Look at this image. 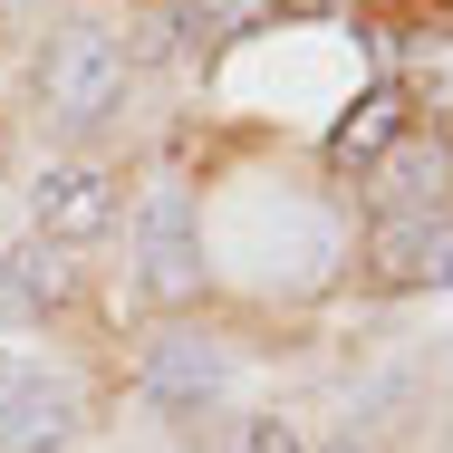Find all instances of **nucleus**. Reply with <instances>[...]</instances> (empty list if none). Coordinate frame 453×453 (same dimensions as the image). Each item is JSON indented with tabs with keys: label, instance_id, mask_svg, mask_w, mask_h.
Segmentation results:
<instances>
[{
	"label": "nucleus",
	"instance_id": "obj_4",
	"mask_svg": "<svg viewBox=\"0 0 453 453\" xmlns=\"http://www.w3.org/2000/svg\"><path fill=\"white\" fill-rule=\"evenodd\" d=\"M88 434V395L39 357H0V453H68Z\"/></svg>",
	"mask_w": 453,
	"mask_h": 453
},
{
	"label": "nucleus",
	"instance_id": "obj_6",
	"mask_svg": "<svg viewBox=\"0 0 453 453\" xmlns=\"http://www.w3.org/2000/svg\"><path fill=\"white\" fill-rule=\"evenodd\" d=\"M357 203H366V222H395V212H453V135H434V126L395 135V145L357 174Z\"/></svg>",
	"mask_w": 453,
	"mask_h": 453
},
{
	"label": "nucleus",
	"instance_id": "obj_15",
	"mask_svg": "<svg viewBox=\"0 0 453 453\" xmlns=\"http://www.w3.org/2000/svg\"><path fill=\"white\" fill-rule=\"evenodd\" d=\"M319 453H357V444H319Z\"/></svg>",
	"mask_w": 453,
	"mask_h": 453
},
{
	"label": "nucleus",
	"instance_id": "obj_11",
	"mask_svg": "<svg viewBox=\"0 0 453 453\" xmlns=\"http://www.w3.org/2000/svg\"><path fill=\"white\" fill-rule=\"evenodd\" d=\"M271 10H280V0H174L165 29H174V49L212 58V49H242L251 29H271Z\"/></svg>",
	"mask_w": 453,
	"mask_h": 453
},
{
	"label": "nucleus",
	"instance_id": "obj_12",
	"mask_svg": "<svg viewBox=\"0 0 453 453\" xmlns=\"http://www.w3.org/2000/svg\"><path fill=\"white\" fill-rule=\"evenodd\" d=\"M222 453H319V444H309L289 415H232V425H222Z\"/></svg>",
	"mask_w": 453,
	"mask_h": 453
},
{
	"label": "nucleus",
	"instance_id": "obj_14",
	"mask_svg": "<svg viewBox=\"0 0 453 453\" xmlns=\"http://www.w3.org/2000/svg\"><path fill=\"white\" fill-rule=\"evenodd\" d=\"M0 165H10V126H0Z\"/></svg>",
	"mask_w": 453,
	"mask_h": 453
},
{
	"label": "nucleus",
	"instance_id": "obj_5",
	"mask_svg": "<svg viewBox=\"0 0 453 453\" xmlns=\"http://www.w3.org/2000/svg\"><path fill=\"white\" fill-rule=\"evenodd\" d=\"M357 271H366V289H386V299L453 289V212H395V222H366Z\"/></svg>",
	"mask_w": 453,
	"mask_h": 453
},
{
	"label": "nucleus",
	"instance_id": "obj_13",
	"mask_svg": "<svg viewBox=\"0 0 453 453\" xmlns=\"http://www.w3.org/2000/svg\"><path fill=\"white\" fill-rule=\"evenodd\" d=\"M280 10H299V19H328V10H357V0H280Z\"/></svg>",
	"mask_w": 453,
	"mask_h": 453
},
{
	"label": "nucleus",
	"instance_id": "obj_2",
	"mask_svg": "<svg viewBox=\"0 0 453 453\" xmlns=\"http://www.w3.org/2000/svg\"><path fill=\"white\" fill-rule=\"evenodd\" d=\"M126 222V174L106 165V155H58L49 174L29 183V232L49 242V251H88V242H106Z\"/></svg>",
	"mask_w": 453,
	"mask_h": 453
},
{
	"label": "nucleus",
	"instance_id": "obj_1",
	"mask_svg": "<svg viewBox=\"0 0 453 453\" xmlns=\"http://www.w3.org/2000/svg\"><path fill=\"white\" fill-rule=\"evenodd\" d=\"M126 88H135V49H126L116 29L58 19V29L39 39V106H49V126L96 135L106 116H126Z\"/></svg>",
	"mask_w": 453,
	"mask_h": 453
},
{
	"label": "nucleus",
	"instance_id": "obj_10",
	"mask_svg": "<svg viewBox=\"0 0 453 453\" xmlns=\"http://www.w3.org/2000/svg\"><path fill=\"white\" fill-rule=\"evenodd\" d=\"M386 88L405 96L415 116H453V29H405L395 39V78Z\"/></svg>",
	"mask_w": 453,
	"mask_h": 453
},
{
	"label": "nucleus",
	"instance_id": "obj_3",
	"mask_svg": "<svg viewBox=\"0 0 453 453\" xmlns=\"http://www.w3.org/2000/svg\"><path fill=\"white\" fill-rule=\"evenodd\" d=\"M135 280L155 309H193L203 299V212L183 183H155L135 203Z\"/></svg>",
	"mask_w": 453,
	"mask_h": 453
},
{
	"label": "nucleus",
	"instance_id": "obj_7",
	"mask_svg": "<svg viewBox=\"0 0 453 453\" xmlns=\"http://www.w3.org/2000/svg\"><path fill=\"white\" fill-rule=\"evenodd\" d=\"M222 386H232V357L212 348V338H193V328H165L155 348H145V395L165 405V415H212L222 405Z\"/></svg>",
	"mask_w": 453,
	"mask_h": 453
},
{
	"label": "nucleus",
	"instance_id": "obj_9",
	"mask_svg": "<svg viewBox=\"0 0 453 453\" xmlns=\"http://www.w3.org/2000/svg\"><path fill=\"white\" fill-rule=\"evenodd\" d=\"M395 135H415V106H405L395 88H366L357 106L328 126V165H338V174H366V165H376Z\"/></svg>",
	"mask_w": 453,
	"mask_h": 453
},
{
	"label": "nucleus",
	"instance_id": "obj_8",
	"mask_svg": "<svg viewBox=\"0 0 453 453\" xmlns=\"http://www.w3.org/2000/svg\"><path fill=\"white\" fill-rule=\"evenodd\" d=\"M0 309H29V319L78 309V261H68V251H49L39 232H29V242H10V251H0Z\"/></svg>",
	"mask_w": 453,
	"mask_h": 453
}]
</instances>
